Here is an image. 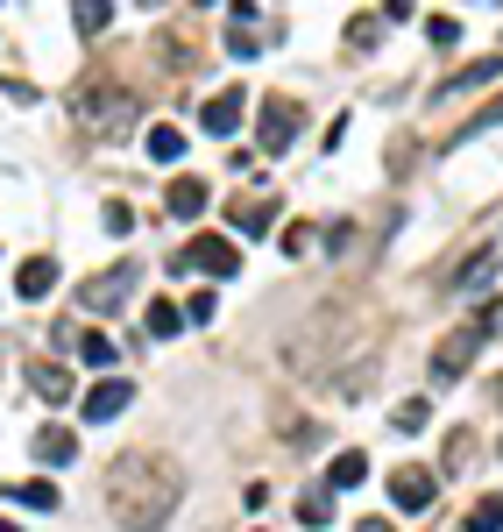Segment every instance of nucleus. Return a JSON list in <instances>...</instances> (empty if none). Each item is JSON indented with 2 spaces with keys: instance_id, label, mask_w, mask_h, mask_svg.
Wrapping results in <instances>:
<instances>
[{
  "instance_id": "24",
  "label": "nucleus",
  "mask_w": 503,
  "mask_h": 532,
  "mask_svg": "<svg viewBox=\"0 0 503 532\" xmlns=\"http://www.w3.org/2000/svg\"><path fill=\"white\" fill-rule=\"evenodd\" d=\"M78 355H86L93 369H114V341L107 334H78Z\"/></svg>"
},
{
  "instance_id": "30",
  "label": "nucleus",
  "mask_w": 503,
  "mask_h": 532,
  "mask_svg": "<svg viewBox=\"0 0 503 532\" xmlns=\"http://www.w3.org/2000/svg\"><path fill=\"white\" fill-rule=\"evenodd\" d=\"M227 57H256V36H248V29H227Z\"/></svg>"
},
{
  "instance_id": "33",
  "label": "nucleus",
  "mask_w": 503,
  "mask_h": 532,
  "mask_svg": "<svg viewBox=\"0 0 503 532\" xmlns=\"http://www.w3.org/2000/svg\"><path fill=\"white\" fill-rule=\"evenodd\" d=\"M0 532H22V525H8V518H0Z\"/></svg>"
},
{
  "instance_id": "29",
  "label": "nucleus",
  "mask_w": 503,
  "mask_h": 532,
  "mask_svg": "<svg viewBox=\"0 0 503 532\" xmlns=\"http://www.w3.org/2000/svg\"><path fill=\"white\" fill-rule=\"evenodd\" d=\"M305 249H312V227L291 220V227H284V256H305Z\"/></svg>"
},
{
  "instance_id": "15",
  "label": "nucleus",
  "mask_w": 503,
  "mask_h": 532,
  "mask_svg": "<svg viewBox=\"0 0 503 532\" xmlns=\"http://www.w3.org/2000/svg\"><path fill=\"white\" fill-rule=\"evenodd\" d=\"M29 384H36V398H50V405H64V398L78 391L64 362H36V369H29Z\"/></svg>"
},
{
  "instance_id": "26",
  "label": "nucleus",
  "mask_w": 503,
  "mask_h": 532,
  "mask_svg": "<svg viewBox=\"0 0 503 532\" xmlns=\"http://www.w3.org/2000/svg\"><path fill=\"white\" fill-rule=\"evenodd\" d=\"M426 36H433L440 50H454V43H461V22H454V15H426Z\"/></svg>"
},
{
  "instance_id": "11",
  "label": "nucleus",
  "mask_w": 503,
  "mask_h": 532,
  "mask_svg": "<svg viewBox=\"0 0 503 532\" xmlns=\"http://www.w3.org/2000/svg\"><path fill=\"white\" fill-rule=\"evenodd\" d=\"M206 178H171V192H163V206H171V220H199L206 213Z\"/></svg>"
},
{
  "instance_id": "34",
  "label": "nucleus",
  "mask_w": 503,
  "mask_h": 532,
  "mask_svg": "<svg viewBox=\"0 0 503 532\" xmlns=\"http://www.w3.org/2000/svg\"><path fill=\"white\" fill-rule=\"evenodd\" d=\"M496 398H503V384H496Z\"/></svg>"
},
{
  "instance_id": "2",
  "label": "nucleus",
  "mask_w": 503,
  "mask_h": 532,
  "mask_svg": "<svg viewBox=\"0 0 503 532\" xmlns=\"http://www.w3.org/2000/svg\"><path fill=\"white\" fill-rule=\"evenodd\" d=\"M135 284H142V263L128 256V263H114V270H100V277L78 284V313H121Z\"/></svg>"
},
{
  "instance_id": "9",
  "label": "nucleus",
  "mask_w": 503,
  "mask_h": 532,
  "mask_svg": "<svg viewBox=\"0 0 503 532\" xmlns=\"http://www.w3.org/2000/svg\"><path fill=\"white\" fill-rule=\"evenodd\" d=\"M291 135H298V107L291 100H263V149L277 157V149H291Z\"/></svg>"
},
{
  "instance_id": "23",
  "label": "nucleus",
  "mask_w": 503,
  "mask_h": 532,
  "mask_svg": "<svg viewBox=\"0 0 503 532\" xmlns=\"http://www.w3.org/2000/svg\"><path fill=\"white\" fill-rule=\"evenodd\" d=\"M100 227H107V235H128V227H135V206H128V199H107V206H100Z\"/></svg>"
},
{
  "instance_id": "13",
  "label": "nucleus",
  "mask_w": 503,
  "mask_h": 532,
  "mask_svg": "<svg viewBox=\"0 0 503 532\" xmlns=\"http://www.w3.org/2000/svg\"><path fill=\"white\" fill-rule=\"evenodd\" d=\"M362 476H369V454H362V447H341V454L326 462V490H355Z\"/></svg>"
},
{
  "instance_id": "17",
  "label": "nucleus",
  "mask_w": 503,
  "mask_h": 532,
  "mask_svg": "<svg viewBox=\"0 0 503 532\" xmlns=\"http://www.w3.org/2000/svg\"><path fill=\"white\" fill-rule=\"evenodd\" d=\"M489 79H503V57H482V64H468V71H454V86H447V93H482Z\"/></svg>"
},
{
  "instance_id": "16",
  "label": "nucleus",
  "mask_w": 503,
  "mask_h": 532,
  "mask_svg": "<svg viewBox=\"0 0 503 532\" xmlns=\"http://www.w3.org/2000/svg\"><path fill=\"white\" fill-rule=\"evenodd\" d=\"M142 149H149V157H156V164H178V157H185V135H178V128H171V121H156V128H149V142H142Z\"/></svg>"
},
{
  "instance_id": "7",
  "label": "nucleus",
  "mask_w": 503,
  "mask_h": 532,
  "mask_svg": "<svg viewBox=\"0 0 503 532\" xmlns=\"http://www.w3.org/2000/svg\"><path fill=\"white\" fill-rule=\"evenodd\" d=\"M241 107H248V93L227 86V93H213V100L199 107V128H206V135H234V128H241Z\"/></svg>"
},
{
  "instance_id": "3",
  "label": "nucleus",
  "mask_w": 503,
  "mask_h": 532,
  "mask_svg": "<svg viewBox=\"0 0 503 532\" xmlns=\"http://www.w3.org/2000/svg\"><path fill=\"white\" fill-rule=\"evenodd\" d=\"M171 270H178V277H192V270H206V277H234V270H241V249H234L227 235H192V242L171 256Z\"/></svg>"
},
{
  "instance_id": "10",
  "label": "nucleus",
  "mask_w": 503,
  "mask_h": 532,
  "mask_svg": "<svg viewBox=\"0 0 503 532\" xmlns=\"http://www.w3.org/2000/svg\"><path fill=\"white\" fill-rule=\"evenodd\" d=\"M29 454H36L43 469H64L71 454H78V433H71V426H43V433L29 440Z\"/></svg>"
},
{
  "instance_id": "5",
  "label": "nucleus",
  "mask_w": 503,
  "mask_h": 532,
  "mask_svg": "<svg viewBox=\"0 0 503 532\" xmlns=\"http://www.w3.org/2000/svg\"><path fill=\"white\" fill-rule=\"evenodd\" d=\"M475 355H482V334H475V327H461V334H447V341L433 348V369L454 384V376H468V362H475Z\"/></svg>"
},
{
  "instance_id": "8",
  "label": "nucleus",
  "mask_w": 503,
  "mask_h": 532,
  "mask_svg": "<svg viewBox=\"0 0 503 532\" xmlns=\"http://www.w3.org/2000/svg\"><path fill=\"white\" fill-rule=\"evenodd\" d=\"M78 121H93V128L114 135V128L128 121V93H93V86H86V93H78Z\"/></svg>"
},
{
  "instance_id": "22",
  "label": "nucleus",
  "mask_w": 503,
  "mask_h": 532,
  "mask_svg": "<svg viewBox=\"0 0 503 532\" xmlns=\"http://www.w3.org/2000/svg\"><path fill=\"white\" fill-rule=\"evenodd\" d=\"M426 426H433V405L426 398H404L397 405V433H426Z\"/></svg>"
},
{
  "instance_id": "6",
  "label": "nucleus",
  "mask_w": 503,
  "mask_h": 532,
  "mask_svg": "<svg viewBox=\"0 0 503 532\" xmlns=\"http://www.w3.org/2000/svg\"><path fill=\"white\" fill-rule=\"evenodd\" d=\"M433 497H440V483H433L426 469H397V476H390V504H397V511H433Z\"/></svg>"
},
{
  "instance_id": "27",
  "label": "nucleus",
  "mask_w": 503,
  "mask_h": 532,
  "mask_svg": "<svg viewBox=\"0 0 503 532\" xmlns=\"http://www.w3.org/2000/svg\"><path fill=\"white\" fill-rule=\"evenodd\" d=\"M496 121H503V93H496V100H489V107H482V114L461 128V142H475V135H482V128H496Z\"/></svg>"
},
{
  "instance_id": "19",
  "label": "nucleus",
  "mask_w": 503,
  "mask_h": 532,
  "mask_svg": "<svg viewBox=\"0 0 503 532\" xmlns=\"http://www.w3.org/2000/svg\"><path fill=\"white\" fill-rule=\"evenodd\" d=\"M298 518H305L312 532H319V525H333V490H305V497H298Z\"/></svg>"
},
{
  "instance_id": "14",
  "label": "nucleus",
  "mask_w": 503,
  "mask_h": 532,
  "mask_svg": "<svg viewBox=\"0 0 503 532\" xmlns=\"http://www.w3.org/2000/svg\"><path fill=\"white\" fill-rule=\"evenodd\" d=\"M15 291H22V298H50V291H57V263H50V256H29V263L15 270Z\"/></svg>"
},
{
  "instance_id": "18",
  "label": "nucleus",
  "mask_w": 503,
  "mask_h": 532,
  "mask_svg": "<svg viewBox=\"0 0 503 532\" xmlns=\"http://www.w3.org/2000/svg\"><path fill=\"white\" fill-rule=\"evenodd\" d=\"M178 327H185V313L171 306V298H149V334H156V341H171Z\"/></svg>"
},
{
  "instance_id": "28",
  "label": "nucleus",
  "mask_w": 503,
  "mask_h": 532,
  "mask_svg": "<svg viewBox=\"0 0 503 532\" xmlns=\"http://www.w3.org/2000/svg\"><path fill=\"white\" fill-rule=\"evenodd\" d=\"M71 22H78V29H86V36H100V29L114 22V8H71Z\"/></svg>"
},
{
  "instance_id": "4",
  "label": "nucleus",
  "mask_w": 503,
  "mask_h": 532,
  "mask_svg": "<svg viewBox=\"0 0 503 532\" xmlns=\"http://www.w3.org/2000/svg\"><path fill=\"white\" fill-rule=\"evenodd\" d=\"M128 405H135V384H128V376H107V384L86 391V426H107V419H121Z\"/></svg>"
},
{
  "instance_id": "31",
  "label": "nucleus",
  "mask_w": 503,
  "mask_h": 532,
  "mask_svg": "<svg viewBox=\"0 0 503 532\" xmlns=\"http://www.w3.org/2000/svg\"><path fill=\"white\" fill-rule=\"evenodd\" d=\"M0 86H8V100H15V107H36V86H29V79H0Z\"/></svg>"
},
{
  "instance_id": "25",
  "label": "nucleus",
  "mask_w": 503,
  "mask_h": 532,
  "mask_svg": "<svg viewBox=\"0 0 503 532\" xmlns=\"http://www.w3.org/2000/svg\"><path fill=\"white\" fill-rule=\"evenodd\" d=\"M178 313H185L192 327H206V320L220 313V298H213V291H192V298H185V306H178Z\"/></svg>"
},
{
  "instance_id": "32",
  "label": "nucleus",
  "mask_w": 503,
  "mask_h": 532,
  "mask_svg": "<svg viewBox=\"0 0 503 532\" xmlns=\"http://www.w3.org/2000/svg\"><path fill=\"white\" fill-rule=\"evenodd\" d=\"M355 532H390V518H362V525H355Z\"/></svg>"
},
{
  "instance_id": "21",
  "label": "nucleus",
  "mask_w": 503,
  "mask_h": 532,
  "mask_svg": "<svg viewBox=\"0 0 503 532\" xmlns=\"http://www.w3.org/2000/svg\"><path fill=\"white\" fill-rule=\"evenodd\" d=\"M468 532H503V497H475V511H468Z\"/></svg>"
},
{
  "instance_id": "12",
  "label": "nucleus",
  "mask_w": 503,
  "mask_h": 532,
  "mask_svg": "<svg viewBox=\"0 0 503 532\" xmlns=\"http://www.w3.org/2000/svg\"><path fill=\"white\" fill-rule=\"evenodd\" d=\"M270 227H277V199H241V206H234V235H256V242H263Z\"/></svg>"
},
{
  "instance_id": "20",
  "label": "nucleus",
  "mask_w": 503,
  "mask_h": 532,
  "mask_svg": "<svg viewBox=\"0 0 503 532\" xmlns=\"http://www.w3.org/2000/svg\"><path fill=\"white\" fill-rule=\"evenodd\" d=\"M15 490V504H29V511H57V483H8Z\"/></svg>"
},
{
  "instance_id": "1",
  "label": "nucleus",
  "mask_w": 503,
  "mask_h": 532,
  "mask_svg": "<svg viewBox=\"0 0 503 532\" xmlns=\"http://www.w3.org/2000/svg\"><path fill=\"white\" fill-rule=\"evenodd\" d=\"M178 504V483H156V490H135L121 469H114V518L121 525H163Z\"/></svg>"
}]
</instances>
